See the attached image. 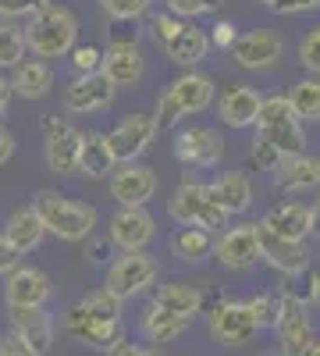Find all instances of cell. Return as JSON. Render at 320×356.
I'll return each mask as SVG.
<instances>
[{
	"instance_id": "1",
	"label": "cell",
	"mask_w": 320,
	"mask_h": 356,
	"mask_svg": "<svg viewBox=\"0 0 320 356\" xmlns=\"http://www.w3.org/2000/svg\"><path fill=\"white\" fill-rule=\"evenodd\" d=\"M65 332L75 342H85L90 349H110L125 339V321H121V300L107 289H96L82 296L78 303L65 310Z\"/></svg>"
},
{
	"instance_id": "2",
	"label": "cell",
	"mask_w": 320,
	"mask_h": 356,
	"mask_svg": "<svg viewBox=\"0 0 320 356\" xmlns=\"http://www.w3.org/2000/svg\"><path fill=\"white\" fill-rule=\"evenodd\" d=\"M33 207L40 211L43 225H47V235L61 243H85L93 235L100 214L93 203H82V200H71L57 189H40L33 196Z\"/></svg>"
},
{
	"instance_id": "3",
	"label": "cell",
	"mask_w": 320,
	"mask_h": 356,
	"mask_svg": "<svg viewBox=\"0 0 320 356\" xmlns=\"http://www.w3.org/2000/svg\"><path fill=\"white\" fill-rule=\"evenodd\" d=\"M217 100V86L210 75H203V72H182L178 79H171L167 89L157 97V132H171L174 125L182 122V118L189 114H203L210 104Z\"/></svg>"
},
{
	"instance_id": "4",
	"label": "cell",
	"mask_w": 320,
	"mask_h": 356,
	"mask_svg": "<svg viewBox=\"0 0 320 356\" xmlns=\"http://www.w3.org/2000/svg\"><path fill=\"white\" fill-rule=\"evenodd\" d=\"M75 40H78V18H75V11H68L61 4H47L43 11H36L25 22L28 54L40 57V61L68 57L75 50Z\"/></svg>"
},
{
	"instance_id": "5",
	"label": "cell",
	"mask_w": 320,
	"mask_h": 356,
	"mask_svg": "<svg viewBox=\"0 0 320 356\" xmlns=\"http://www.w3.org/2000/svg\"><path fill=\"white\" fill-rule=\"evenodd\" d=\"M256 132L264 136L267 143L278 146L281 157H296L306 154V129H303V118L292 111L288 97H264V107H260L256 118Z\"/></svg>"
},
{
	"instance_id": "6",
	"label": "cell",
	"mask_w": 320,
	"mask_h": 356,
	"mask_svg": "<svg viewBox=\"0 0 320 356\" xmlns=\"http://www.w3.org/2000/svg\"><path fill=\"white\" fill-rule=\"evenodd\" d=\"M167 214H171L174 225H196V228H207V232L228 228V221H231L217 207V200L210 196V189L203 182H192V178H182V186L171 193Z\"/></svg>"
},
{
	"instance_id": "7",
	"label": "cell",
	"mask_w": 320,
	"mask_h": 356,
	"mask_svg": "<svg viewBox=\"0 0 320 356\" xmlns=\"http://www.w3.org/2000/svg\"><path fill=\"white\" fill-rule=\"evenodd\" d=\"M157 271H160V267H157V260H153L146 250H128V253L114 257V260L107 264V282H103V289L114 292V296L125 303V300H132V296L146 292V289L157 282Z\"/></svg>"
},
{
	"instance_id": "8",
	"label": "cell",
	"mask_w": 320,
	"mask_h": 356,
	"mask_svg": "<svg viewBox=\"0 0 320 356\" xmlns=\"http://www.w3.org/2000/svg\"><path fill=\"white\" fill-rule=\"evenodd\" d=\"M43 129V161L53 175H75L78 171V146H82V132L68 122L65 114H50L40 122Z\"/></svg>"
},
{
	"instance_id": "9",
	"label": "cell",
	"mask_w": 320,
	"mask_h": 356,
	"mask_svg": "<svg viewBox=\"0 0 320 356\" xmlns=\"http://www.w3.org/2000/svg\"><path fill=\"white\" fill-rule=\"evenodd\" d=\"M274 332H278V342H281V356H303V349L313 342V317L292 289H281Z\"/></svg>"
},
{
	"instance_id": "10",
	"label": "cell",
	"mask_w": 320,
	"mask_h": 356,
	"mask_svg": "<svg viewBox=\"0 0 320 356\" xmlns=\"http://www.w3.org/2000/svg\"><path fill=\"white\" fill-rule=\"evenodd\" d=\"M174 161L185 168H217L224 161V136L210 125H189L174 132Z\"/></svg>"
},
{
	"instance_id": "11",
	"label": "cell",
	"mask_w": 320,
	"mask_h": 356,
	"mask_svg": "<svg viewBox=\"0 0 320 356\" xmlns=\"http://www.w3.org/2000/svg\"><path fill=\"white\" fill-rule=\"evenodd\" d=\"M153 139H157V118L142 114V111H132L128 118H121V122L107 132V143H110L114 157H118V164L139 161L153 146Z\"/></svg>"
},
{
	"instance_id": "12",
	"label": "cell",
	"mask_w": 320,
	"mask_h": 356,
	"mask_svg": "<svg viewBox=\"0 0 320 356\" xmlns=\"http://www.w3.org/2000/svg\"><path fill=\"white\" fill-rule=\"evenodd\" d=\"M231 61L246 72H267L281 61L285 54V40L274 29H253V33H239V40L231 43Z\"/></svg>"
},
{
	"instance_id": "13",
	"label": "cell",
	"mask_w": 320,
	"mask_h": 356,
	"mask_svg": "<svg viewBox=\"0 0 320 356\" xmlns=\"http://www.w3.org/2000/svg\"><path fill=\"white\" fill-rule=\"evenodd\" d=\"M157 235V221L146 207H118L107 221V239L121 253L128 250H146Z\"/></svg>"
},
{
	"instance_id": "14",
	"label": "cell",
	"mask_w": 320,
	"mask_h": 356,
	"mask_svg": "<svg viewBox=\"0 0 320 356\" xmlns=\"http://www.w3.org/2000/svg\"><path fill=\"white\" fill-rule=\"evenodd\" d=\"M214 257L228 271H249L260 264V228L256 225H231L217 235L214 243Z\"/></svg>"
},
{
	"instance_id": "15",
	"label": "cell",
	"mask_w": 320,
	"mask_h": 356,
	"mask_svg": "<svg viewBox=\"0 0 320 356\" xmlns=\"http://www.w3.org/2000/svg\"><path fill=\"white\" fill-rule=\"evenodd\" d=\"M114 97H118V86H114L103 72L75 75L71 86L65 89V97H61V107H65V114H100L114 104Z\"/></svg>"
},
{
	"instance_id": "16",
	"label": "cell",
	"mask_w": 320,
	"mask_h": 356,
	"mask_svg": "<svg viewBox=\"0 0 320 356\" xmlns=\"http://www.w3.org/2000/svg\"><path fill=\"white\" fill-rule=\"evenodd\" d=\"M110 196L118 200V207H146L157 196V171L150 164H118L114 175L107 178Z\"/></svg>"
},
{
	"instance_id": "17",
	"label": "cell",
	"mask_w": 320,
	"mask_h": 356,
	"mask_svg": "<svg viewBox=\"0 0 320 356\" xmlns=\"http://www.w3.org/2000/svg\"><path fill=\"white\" fill-rule=\"evenodd\" d=\"M207 328L210 335L221 342V346H246L256 332H260V324L253 317V310L239 300H224L210 310L207 317Z\"/></svg>"
},
{
	"instance_id": "18",
	"label": "cell",
	"mask_w": 320,
	"mask_h": 356,
	"mask_svg": "<svg viewBox=\"0 0 320 356\" xmlns=\"http://www.w3.org/2000/svg\"><path fill=\"white\" fill-rule=\"evenodd\" d=\"M103 75L118 86V89H135L142 79H146V57H142V47L135 40H110L103 50Z\"/></svg>"
},
{
	"instance_id": "19",
	"label": "cell",
	"mask_w": 320,
	"mask_h": 356,
	"mask_svg": "<svg viewBox=\"0 0 320 356\" xmlns=\"http://www.w3.org/2000/svg\"><path fill=\"white\" fill-rule=\"evenodd\" d=\"M50 292H53L50 275L33 264H18L4 278V303L8 307H47Z\"/></svg>"
},
{
	"instance_id": "20",
	"label": "cell",
	"mask_w": 320,
	"mask_h": 356,
	"mask_svg": "<svg viewBox=\"0 0 320 356\" xmlns=\"http://www.w3.org/2000/svg\"><path fill=\"white\" fill-rule=\"evenodd\" d=\"M260 228V260L274 271H281L285 278H296L306 271L310 264V253H306V243H296V239H285V235H274L267 225H256Z\"/></svg>"
},
{
	"instance_id": "21",
	"label": "cell",
	"mask_w": 320,
	"mask_h": 356,
	"mask_svg": "<svg viewBox=\"0 0 320 356\" xmlns=\"http://www.w3.org/2000/svg\"><path fill=\"white\" fill-rule=\"evenodd\" d=\"M210 50H214L210 36L203 33L199 25H192V22H182V25H178V33H174V36L164 43L167 61H171L174 68H182V72L199 68V65L210 57Z\"/></svg>"
},
{
	"instance_id": "22",
	"label": "cell",
	"mask_w": 320,
	"mask_h": 356,
	"mask_svg": "<svg viewBox=\"0 0 320 356\" xmlns=\"http://www.w3.org/2000/svg\"><path fill=\"white\" fill-rule=\"evenodd\" d=\"M260 107H264V93L253 86H228L217 97V118L228 129H249L256 125Z\"/></svg>"
},
{
	"instance_id": "23",
	"label": "cell",
	"mask_w": 320,
	"mask_h": 356,
	"mask_svg": "<svg viewBox=\"0 0 320 356\" xmlns=\"http://www.w3.org/2000/svg\"><path fill=\"white\" fill-rule=\"evenodd\" d=\"M274 186L288 196H299V193H313L320 189V161L310 154H296V157H285L274 168Z\"/></svg>"
},
{
	"instance_id": "24",
	"label": "cell",
	"mask_w": 320,
	"mask_h": 356,
	"mask_svg": "<svg viewBox=\"0 0 320 356\" xmlns=\"http://www.w3.org/2000/svg\"><path fill=\"white\" fill-rule=\"evenodd\" d=\"M4 235H8V243L25 257V253H36V250L43 246V239H47V225H43V218H40L36 207L28 203V207H18V211L8 214V221H4Z\"/></svg>"
},
{
	"instance_id": "25",
	"label": "cell",
	"mask_w": 320,
	"mask_h": 356,
	"mask_svg": "<svg viewBox=\"0 0 320 356\" xmlns=\"http://www.w3.org/2000/svg\"><path fill=\"white\" fill-rule=\"evenodd\" d=\"M11 317V332H18L33 349L47 353L53 346V317L47 307H8Z\"/></svg>"
},
{
	"instance_id": "26",
	"label": "cell",
	"mask_w": 320,
	"mask_h": 356,
	"mask_svg": "<svg viewBox=\"0 0 320 356\" xmlns=\"http://www.w3.org/2000/svg\"><path fill=\"white\" fill-rule=\"evenodd\" d=\"M118 168V157H114L107 132H82V146H78V175L93 178V182H103V178L114 175Z\"/></svg>"
},
{
	"instance_id": "27",
	"label": "cell",
	"mask_w": 320,
	"mask_h": 356,
	"mask_svg": "<svg viewBox=\"0 0 320 356\" xmlns=\"http://www.w3.org/2000/svg\"><path fill=\"white\" fill-rule=\"evenodd\" d=\"M207 189H210V196L217 200V207H221L228 218L246 214L249 207H253V196H256V193H253V182H249L242 171H224V175H217Z\"/></svg>"
},
{
	"instance_id": "28",
	"label": "cell",
	"mask_w": 320,
	"mask_h": 356,
	"mask_svg": "<svg viewBox=\"0 0 320 356\" xmlns=\"http://www.w3.org/2000/svg\"><path fill=\"white\" fill-rule=\"evenodd\" d=\"M8 79H11L15 97H22V100H43L53 89V68H50V61H40V57H25L22 65L11 68Z\"/></svg>"
},
{
	"instance_id": "29",
	"label": "cell",
	"mask_w": 320,
	"mask_h": 356,
	"mask_svg": "<svg viewBox=\"0 0 320 356\" xmlns=\"http://www.w3.org/2000/svg\"><path fill=\"white\" fill-rule=\"evenodd\" d=\"M260 225H267L274 235H285V239H296V243H303L306 235L313 232L310 207H303V203H296V200L271 207V211L264 214V221H260Z\"/></svg>"
},
{
	"instance_id": "30",
	"label": "cell",
	"mask_w": 320,
	"mask_h": 356,
	"mask_svg": "<svg viewBox=\"0 0 320 356\" xmlns=\"http://www.w3.org/2000/svg\"><path fill=\"white\" fill-rule=\"evenodd\" d=\"M171 253L185 260V264H203V260H210L214 257V232L207 228H196V225H178L171 232Z\"/></svg>"
},
{
	"instance_id": "31",
	"label": "cell",
	"mask_w": 320,
	"mask_h": 356,
	"mask_svg": "<svg viewBox=\"0 0 320 356\" xmlns=\"http://www.w3.org/2000/svg\"><path fill=\"white\" fill-rule=\"evenodd\" d=\"M150 303L160 307V310H167V314H182V317H192L196 321V314L203 307V292L196 285H185V282H167V285H160L153 292Z\"/></svg>"
},
{
	"instance_id": "32",
	"label": "cell",
	"mask_w": 320,
	"mask_h": 356,
	"mask_svg": "<svg viewBox=\"0 0 320 356\" xmlns=\"http://www.w3.org/2000/svg\"><path fill=\"white\" fill-rule=\"evenodd\" d=\"M142 335H146L150 342H171V339H178L192 328V317H182V314H167L160 307H146L142 310Z\"/></svg>"
},
{
	"instance_id": "33",
	"label": "cell",
	"mask_w": 320,
	"mask_h": 356,
	"mask_svg": "<svg viewBox=\"0 0 320 356\" xmlns=\"http://www.w3.org/2000/svg\"><path fill=\"white\" fill-rule=\"evenodd\" d=\"M28 43H25V25L0 18V72H11L15 65L25 61Z\"/></svg>"
},
{
	"instance_id": "34",
	"label": "cell",
	"mask_w": 320,
	"mask_h": 356,
	"mask_svg": "<svg viewBox=\"0 0 320 356\" xmlns=\"http://www.w3.org/2000/svg\"><path fill=\"white\" fill-rule=\"evenodd\" d=\"M288 104L303 122H320V75H306L288 89Z\"/></svg>"
},
{
	"instance_id": "35",
	"label": "cell",
	"mask_w": 320,
	"mask_h": 356,
	"mask_svg": "<svg viewBox=\"0 0 320 356\" xmlns=\"http://www.w3.org/2000/svg\"><path fill=\"white\" fill-rule=\"evenodd\" d=\"M153 8V0H100V11L110 22H139L146 18Z\"/></svg>"
},
{
	"instance_id": "36",
	"label": "cell",
	"mask_w": 320,
	"mask_h": 356,
	"mask_svg": "<svg viewBox=\"0 0 320 356\" xmlns=\"http://www.w3.org/2000/svg\"><path fill=\"white\" fill-rule=\"evenodd\" d=\"M246 307L253 310L256 324H260V332H274V324H278V300L267 292H256L253 300H246Z\"/></svg>"
},
{
	"instance_id": "37",
	"label": "cell",
	"mask_w": 320,
	"mask_h": 356,
	"mask_svg": "<svg viewBox=\"0 0 320 356\" xmlns=\"http://www.w3.org/2000/svg\"><path fill=\"white\" fill-rule=\"evenodd\" d=\"M68 57H71V72H75V75L103 72V50H100V47H90V43H85V47H75Z\"/></svg>"
},
{
	"instance_id": "38",
	"label": "cell",
	"mask_w": 320,
	"mask_h": 356,
	"mask_svg": "<svg viewBox=\"0 0 320 356\" xmlns=\"http://www.w3.org/2000/svg\"><path fill=\"white\" fill-rule=\"evenodd\" d=\"M217 4H221V0H164V8H167L174 18H182V22L210 15V11H217Z\"/></svg>"
},
{
	"instance_id": "39",
	"label": "cell",
	"mask_w": 320,
	"mask_h": 356,
	"mask_svg": "<svg viewBox=\"0 0 320 356\" xmlns=\"http://www.w3.org/2000/svg\"><path fill=\"white\" fill-rule=\"evenodd\" d=\"M299 61L310 75H320V25H313L299 40Z\"/></svg>"
},
{
	"instance_id": "40",
	"label": "cell",
	"mask_w": 320,
	"mask_h": 356,
	"mask_svg": "<svg viewBox=\"0 0 320 356\" xmlns=\"http://www.w3.org/2000/svg\"><path fill=\"white\" fill-rule=\"evenodd\" d=\"M47 4H53V0H0V18H33L36 11H43Z\"/></svg>"
},
{
	"instance_id": "41",
	"label": "cell",
	"mask_w": 320,
	"mask_h": 356,
	"mask_svg": "<svg viewBox=\"0 0 320 356\" xmlns=\"http://www.w3.org/2000/svg\"><path fill=\"white\" fill-rule=\"evenodd\" d=\"M281 161H285V157L278 154V146L267 143L264 136L256 132V143H253V164H256L260 171H271V175H274V168H278Z\"/></svg>"
},
{
	"instance_id": "42",
	"label": "cell",
	"mask_w": 320,
	"mask_h": 356,
	"mask_svg": "<svg viewBox=\"0 0 320 356\" xmlns=\"http://www.w3.org/2000/svg\"><path fill=\"white\" fill-rule=\"evenodd\" d=\"M178 25H182V18H174L171 11H160V15H150V36H153V43H167L174 33H178Z\"/></svg>"
},
{
	"instance_id": "43",
	"label": "cell",
	"mask_w": 320,
	"mask_h": 356,
	"mask_svg": "<svg viewBox=\"0 0 320 356\" xmlns=\"http://www.w3.org/2000/svg\"><path fill=\"white\" fill-rule=\"evenodd\" d=\"M0 356H43L40 349H33L18 332H11V335H4L0 339Z\"/></svg>"
},
{
	"instance_id": "44",
	"label": "cell",
	"mask_w": 320,
	"mask_h": 356,
	"mask_svg": "<svg viewBox=\"0 0 320 356\" xmlns=\"http://www.w3.org/2000/svg\"><path fill=\"white\" fill-rule=\"evenodd\" d=\"M22 264V253L8 243V235L4 232H0V278H8L11 271H15V267Z\"/></svg>"
},
{
	"instance_id": "45",
	"label": "cell",
	"mask_w": 320,
	"mask_h": 356,
	"mask_svg": "<svg viewBox=\"0 0 320 356\" xmlns=\"http://www.w3.org/2000/svg\"><path fill=\"white\" fill-rule=\"evenodd\" d=\"M239 40V29H235V22H217L214 25V33H210V43L217 47V50H231V43Z\"/></svg>"
},
{
	"instance_id": "46",
	"label": "cell",
	"mask_w": 320,
	"mask_h": 356,
	"mask_svg": "<svg viewBox=\"0 0 320 356\" xmlns=\"http://www.w3.org/2000/svg\"><path fill=\"white\" fill-rule=\"evenodd\" d=\"M320 8V0H274V11L278 15H306V11H317Z\"/></svg>"
},
{
	"instance_id": "47",
	"label": "cell",
	"mask_w": 320,
	"mask_h": 356,
	"mask_svg": "<svg viewBox=\"0 0 320 356\" xmlns=\"http://www.w3.org/2000/svg\"><path fill=\"white\" fill-rule=\"evenodd\" d=\"M107 356H160V353H150V349H142V346H132V342H118V346H110Z\"/></svg>"
},
{
	"instance_id": "48",
	"label": "cell",
	"mask_w": 320,
	"mask_h": 356,
	"mask_svg": "<svg viewBox=\"0 0 320 356\" xmlns=\"http://www.w3.org/2000/svg\"><path fill=\"white\" fill-rule=\"evenodd\" d=\"M11 157H15V136H11L4 125H0V168H4Z\"/></svg>"
},
{
	"instance_id": "49",
	"label": "cell",
	"mask_w": 320,
	"mask_h": 356,
	"mask_svg": "<svg viewBox=\"0 0 320 356\" xmlns=\"http://www.w3.org/2000/svg\"><path fill=\"white\" fill-rule=\"evenodd\" d=\"M11 97H15V89H11V79H8V75H0V122H4V118H8Z\"/></svg>"
},
{
	"instance_id": "50",
	"label": "cell",
	"mask_w": 320,
	"mask_h": 356,
	"mask_svg": "<svg viewBox=\"0 0 320 356\" xmlns=\"http://www.w3.org/2000/svg\"><path fill=\"white\" fill-rule=\"evenodd\" d=\"M107 257H110V246H103V243H93V246H90V260H93V264H103Z\"/></svg>"
},
{
	"instance_id": "51",
	"label": "cell",
	"mask_w": 320,
	"mask_h": 356,
	"mask_svg": "<svg viewBox=\"0 0 320 356\" xmlns=\"http://www.w3.org/2000/svg\"><path fill=\"white\" fill-rule=\"evenodd\" d=\"M310 300H313V307H320V271L310 278Z\"/></svg>"
},
{
	"instance_id": "52",
	"label": "cell",
	"mask_w": 320,
	"mask_h": 356,
	"mask_svg": "<svg viewBox=\"0 0 320 356\" xmlns=\"http://www.w3.org/2000/svg\"><path fill=\"white\" fill-rule=\"evenodd\" d=\"M310 218H313V232L320 235V196L313 200V207H310Z\"/></svg>"
},
{
	"instance_id": "53",
	"label": "cell",
	"mask_w": 320,
	"mask_h": 356,
	"mask_svg": "<svg viewBox=\"0 0 320 356\" xmlns=\"http://www.w3.org/2000/svg\"><path fill=\"white\" fill-rule=\"evenodd\" d=\"M303 356H320V342H317V339H313V342H310V346H306V349H303Z\"/></svg>"
},
{
	"instance_id": "54",
	"label": "cell",
	"mask_w": 320,
	"mask_h": 356,
	"mask_svg": "<svg viewBox=\"0 0 320 356\" xmlns=\"http://www.w3.org/2000/svg\"><path fill=\"white\" fill-rule=\"evenodd\" d=\"M260 4H267V8H274V0H260Z\"/></svg>"
}]
</instances>
